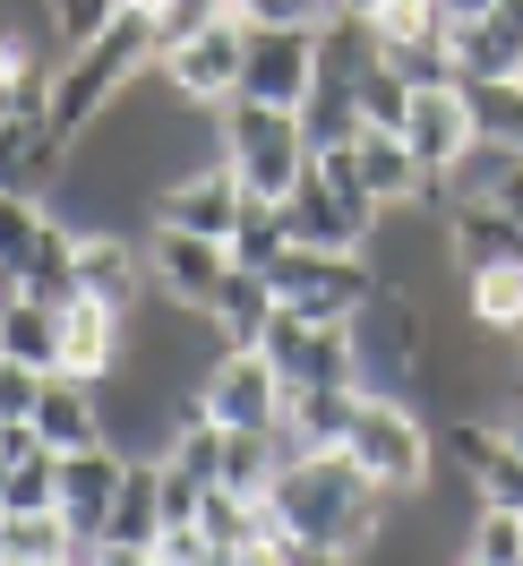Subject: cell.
Returning <instances> with one entry per match:
<instances>
[{"mask_svg":"<svg viewBox=\"0 0 523 566\" xmlns=\"http://www.w3.org/2000/svg\"><path fill=\"white\" fill-rule=\"evenodd\" d=\"M0 353L27 360V369H61V310L35 292H9L0 301Z\"/></svg>","mask_w":523,"mask_h":566,"instance_id":"ffe728a7","label":"cell"},{"mask_svg":"<svg viewBox=\"0 0 523 566\" xmlns=\"http://www.w3.org/2000/svg\"><path fill=\"white\" fill-rule=\"evenodd\" d=\"M283 249H292V232H283V207H266V198H249V214H241V232H232V266H275Z\"/></svg>","mask_w":523,"mask_h":566,"instance_id":"83f0119b","label":"cell"},{"mask_svg":"<svg viewBox=\"0 0 523 566\" xmlns=\"http://www.w3.org/2000/svg\"><path fill=\"white\" fill-rule=\"evenodd\" d=\"M283 369L266 360V344H223V353L198 369V412L215 429H275L283 421Z\"/></svg>","mask_w":523,"mask_h":566,"instance_id":"5b68a950","label":"cell"},{"mask_svg":"<svg viewBox=\"0 0 523 566\" xmlns=\"http://www.w3.org/2000/svg\"><path fill=\"white\" fill-rule=\"evenodd\" d=\"M138 0H43V27H52V52H77V43L112 35Z\"/></svg>","mask_w":523,"mask_h":566,"instance_id":"603a6c76","label":"cell"},{"mask_svg":"<svg viewBox=\"0 0 523 566\" xmlns=\"http://www.w3.org/2000/svg\"><path fill=\"white\" fill-rule=\"evenodd\" d=\"M266 515H275L301 549H326V558H369L395 524V490H378L352 447H317V455H292L266 490Z\"/></svg>","mask_w":523,"mask_h":566,"instance_id":"6da1fadb","label":"cell"},{"mask_svg":"<svg viewBox=\"0 0 523 566\" xmlns=\"http://www.w3.org/2000/svg\"><path fill=\"white\" fill-rule=\"evenodd\" d=\"M241 95H258V104H283V112L310 104V95H317V27H249Z\"/></svg>","mask_w":523,"mask_h":566,"instance_id":"30bf717a","label":"cell"},{"mask_svg":"<svg viewBox=\"0 0 523 566\" xmlns=\"http://www.w3.org/2000/svg\"><path fill=\"white\" fill-rule=\"evenodd\" d=\"M292 566H352V558H326V549H301Z\"/></svg>","mask_w":523,"mask_h":566,"instance_id":"d590c367","label":"cell"},{"mask_svg":"<svg viewBox=\"0 0 523 566\" xmlns=\"http://www.w3.org/2000/svg\"><path fill=\"white\" fill-rule=\"evenodd\" d=\"M275 310H283V301H275V283L258 275V266H232V275H223V292L207 301V318H215V335H223V344H258Z\"/></svg>","mask_w":523,"mask_h":566,"instance_id":"44dd1931","label":"cell"},{"mask_svg":"<svg viewBox=\"0 0 523 566\" xmlns=\"http://www.w3.org/2000/svg\"><path fill=\"white\" fill-rule=\"evenodd\" d=\"M43 223H52V207H43L35 189H0V275H9V283H18V266L35 258Z\"/></svg>","mask_w":523,"mask_h":566,"instance_id":"cb8c5ba5","label":"cell"},{"mask_svg":"<svg viewBox=\"0 0 523 566\" xmlns=\"http://www.w3.org/2000/svg\"><path fill=\"white\" fill-rule=\"evenodd\" d=\"M146 18H155V52H172V43H189L198 27H215V18H232V0H155Z\"/></svg>","mask_w":523,"mask_h":566,"instance_id":"f546056e","label":"cell"},{"mask_svg":"<svg viewBox=\"0 0 523 566\" xmlns=\"http://www.w3.org/2000/svg\"><path fill=\"white\" fill-rule=\"evenodd\" d=\"M43 378H52V369H27V360H9V353H0V421H35Z\"/></svg>","mask_w":523,"mask_h":566,"instance_id":"4dcf8cb0","label":"cell"},{"mask_svg":"<svg viewBox=\"0 0 523 566\" xmlns=\"http://www.w3.org/2000/svg\"><path fill=\"white\" fill-rule=\"evenodd\" d=\"M35 429H43V447H52V455H77V447L112 438L104 387H95V378H70V369H52V378H43V403H35Z\"/></svg>","mask_w":523,"mask_h":566,"instance_id":"2e32d148","label":"cell"},{"mask_svg":"<svg viewBox=\"0 0 523 566\" xmlns=\"http://www.w3.org/2000/svg\"><path fill=\"white\" fill-rule=\"evenodd\" d=\"M472 138H481V129H472V95H463V86H420V95H412V112H404V146L420 155V172H429V180H447L454 164L472 155Z\"/></svg>","mask_w":523,"mask_h":566,"instance_id":"5bb4252c","label":"cell"},{"mask_svg":"<svg viewBox=\"0 0 523 566\" xmlns=\"http://www.w3.org/2000/svg\"><path fill=\"white\" fill-rule=\"evenodd\" d=\"M266 283H275V301L292 310V318H326V326H352L369 301H378V258L369 249H283L275 266H266Z\"/></svg>","mask_w":523,"mask_h":566,"instance_id":"3957f363","label":"cell"},{"mask_svg":"<svg viewBox=\"0 0 523 566\" xmlns=\"http://www.w3.org/2000/svg\"><path fill=\"white\" fill-rule=\"evenodd\" d=\"M232 275V241H207V232H180V223H155L146 232V283L172 301V310H207Z\"/></svg>","mask_w":523,"mask_h":566,"instance_id":"ba28073f","label":"cell"},{"mask_svg":"<svg viewBox=\"0 0 523 566\" xmlns=\"http://www.w3.org/2000/svg\"><path fill=\"white\" fill-rule=\"evenodd\" d=\"M447 455L463 463V481H472L481 506H515L523 515V447L489 421V412H463V421L447 429Z\"/></svg>","mask_w":523,"mask_h":566,"instance_id":"7c38bea8","label":"cell"},{"mask_svg":"<svg viewBox=\"0 0 523 566\" xmlns=\"http://www.w3.org/2000/svg\"><path fill=\"white\" fill-rule=\"evenodd\" d=\"M121 353H129V310H112V301H95V292H77L70 310H61V369L104 387L112 369H121Z\"/></svg>","mask_w":523,"mask_h":566,"instance_id":"9a60e30c","label":"cell"},{"mask_svg":"<svg viewBox=\"0 0 523 566\" xmlns=\"http://www.w3.org/2000/svg\"><path fill=\"white\" fill-rule=\"evenodd\" d=\"M447 249H454V275L506 266V258H523V223L498 198H463V207H447Z\"/></svg>","mask_w":523,"mask_h":566,"instance_id":"e0dca14e","label":"cell"},{"mask_svg":"<svg viewBox=\"0 0 523 566\" xmlns=\"http://www.w3.org/2000/svg\"><path fill=\"white\" fill-rule=\"evenodd\" d=\"M472 95V129L489 146H515L523 155V77H489V86H463Z\"/></svg>","mask_w":523,"mask_h":566,"instance_id":"d4e9b609","label":"cell"},{"mask_svg":"<svg viewBox=\"0 0 523 566\" xmlns=\"http://www.w3.org/2000/svg\"><path fill=\"white\" fill-rule=\"evenodd\" d=\"M215 155H223V164L241 172V189L266 198V207H283V198L301 189V172L317 164L310 138H301V112L258 104V95H232V104L215 112Z\"/></svg>","mask_w":523,"mask_h":566,"instance_id":"7a4b0ae2","label":"cell"},{"mask_svg":"<svg viewBox=\"0 0 523 566\" xmlns=\"http://www.w3.org/2000/svg\"><path fill=\"white\" fill-rule=\"evenodd\" d=\"M77 532L61 506H9L0 515V566H70Z\"/></svg>","mask_w":523,"mask_h":566,"instance_id":"ac0fdd59","label":"cell"},{"mask_svg":"<svg viewBox=\"0 0 523 566\" xmlns=\"http://www.w3.org/2000/svg\"><path fill=\"white\" fill-rule=\"evenodd\" d=\"M360 129H369V120H360V104H352V86H317L310 104H301V138H310V155L352 146Z\"/></svg>","mask_w":523,"mask_h":566,"instance_id":"484cf974","label":"cell"},{"mask_svg":"<svg viewBox=\"0 0 523 566\" xmlns=\"http://www.w3.org/2000/svg\"><path fill=\"white\" fill-rule=\"evenodd\" d=\"M489 9H498V0H438V18H447V27H463V18H489Z\"/></svg>","mask_w":523,"mask_h":566,"instance_id":"e575fe53","label":"cell"},{"mask_svg":"<svg viewBox=\"0 0 523 566\" xmlns=\"http://www.w3.org/2000/svg\"><path fill=\"white\" fill-rule=\"evenodd\" d=\"M463 558H472V566H523V515H515V506H472Z\"/></svg>","mask_w":523,"mask_h":566,"instance_id":"4316f807","label":"cell"},{"mask_svg":"<svg viewBox=\"0 0 523 566\" xmlns=\"http://www.w3.org/2000/svg\"><path fill=\"white\" fill-rule=\"evenodd\" d=\"M283 232H292L301 249H369L378 214H369V207H352L344 189H335V180L310 164V172H301V189L283 198Z\"/></svg>","mask_w":523,"mask_h":566,"instance_id":"4fadbf2b","label":"cell"},{"mask_svg":"<svg viewBox=\"0 0 523 566\" xmlns=\"http://www.w3.org/2000/svg\"><path fill=\"white\" fill-rule=\"evenodd\" d=\"M258 344H266V360L283 369V387H360V344H352V326L275 310Z\"/></svg>","mask_w":523,"mask_h":566,"instance_id":"52a82bcc","label":"cell"},{"mask_svg":"<svg viewBox=\"0 0 523 566\" xmlns=\"http://www.w3.org/2000/svg\"><path fill=\"white\" fill-rule=\"evenodd\" d=\"M104 541H121V549H155L164 541V490H155V455L129 463V481H121V506H112V532Z\"/></svg>","mask_w":523,"mask_h":566,"instance_id":"7402d4cb","label":"cell"},{"mask_svg":"<svg viewBox=\"0 0 523 566\" xmlns=\"http://www.w3.org/2000/svg\"><path fill=\"white\" fill-rule=\"evenodd\" d=\"M463 318L481 326L489 344H498V335L515 344V335H523V258H506V266H472V275H463Z\"/></svg>","mask_w":523,"mask_h":566,"instance_id":"d6986e66","label":"cell"},{"mask_svg":"<svg viewBox=\"0 0 523 566\" xmlns=\"http://www.w3.org/2000/svg\"><path fill=\"white\" fill-rule=\"evenodd\" d=\"M249 214V189L241 172L223 164V155H207V164H189V172L172 180V189H155V223H180V232H207V241H232Z\"/></svg>","mask_w":523,"mask_h":566,"instance_id":"9c48e42d","label":"cell"},{"mask_svg":"<svg viewBox=\"0 0 523 566\" xmlns=\"http://www.w3.org/2000/svg\"><path fill=\"white\" fill-rule=\"evenodd\" d=\"M489 421H498V429H506V438L523 447V369H515V387H498V395H489Z\"/></svg>","mask_w":523,"mask_h":566,"instance_id":"d6a6232c","label":"cell"},{"mask_svg":"<svg viewBox=\"0 0 523 566\" xmlns=\"http://www.w3.org/2000/svg\"><path fill=\"white\" fill-rule=\"evenodd\" d=\"M352 463L395 497H420L429 490V429H420L412 395H360V421H352Z\"/></svg>","mask_w":523,"mask_h":566,"instance_id":"277c9868","label":"cell"},{"mask_svg":"<svg viewBox=\"0 0 523 566\" xmlns=\"http://www.w3.org/2000/svg\"><path fill=\"white\" fill-rule=\"evenodd\" d=\"M129 463H138V455H129L121 438H95V447L61 455V515H70L77 541H104V532H112V506H121Z\"/></svg>","mask_w":523,"mask_h":566,"instance_id":"8fae6325","label":"cell"},{"mask_svg":"<svg viewBox=\"0 0 523 566\" xmlns=\"http://www.w3.org/2000/svg\"><path fill=\"white\" fill-rule=\"evenodd\" d=\"M155 70L172 77V95H189L198 112H223L232 95H241V70H249V18L232 9V18H215V27H198L189 43H172Z\"/></svg>","mask_w":523,"mask_h":566,"instance_id":"8992f818","label":"cell"},{"mask_svg":"<svg viewBox=\"0 0 523 566\" xmlns=\"http://www.w3.org/2000/svg\"><path fill=\"white\" fill-rule=\"evenodd\" d=\"M232 9H241V0H232Z\"/></svg>","mask_w":523,"mask_h":566,"instance_id":"8d00e7d4","label":"cell"},{"mask_svg":"<svg viewBox=\"0 0 523 566\" xmlns=\"http://www.w3.org/2000/svg\"><path fill=\"white\" fill-rule=\"evenodd\" d=\"M249 27H326L335 18V0H241Z\"/></svg>","mask_w":523,"mask_h":566,"instance_id":"1f68e13d","label":"cell"},{"mask_svg":"<svg viewBox=\"0 0 523 566\" xmlns=\"http://www.w3.org/2000/svg\"><path fill=\"white\" fill-rule=\"evenodd\" d=\"M352 104H360V120H369V129H404V112H412V86H404V77L378 61V70L352 77Z\"/></svg>","mask_w":523,"mask_h":566,"instance_id":"f1b7e54d","label":"cell"},{"mask_svg":"<svg viewBox=\"0 0 523 566\" xmlns=\"http://www.w3.org/2000/svg\"><path fill=\"white\" fill-rule=\"evenodd\" d=\"M95 566H164V549H121V541H104V558Z\"/></svg>","mask_w":523,"mask_h":566,"instance_id":"836d02e7","label":"cell"}]
</instances>
